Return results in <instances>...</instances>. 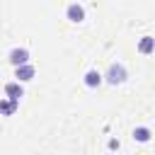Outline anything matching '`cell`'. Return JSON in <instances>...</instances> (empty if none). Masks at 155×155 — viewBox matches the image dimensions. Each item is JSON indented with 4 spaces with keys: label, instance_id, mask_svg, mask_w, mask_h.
<instances>
[{
    "label": "cell",
    "instance_id": "9",
    "mask_svg": "<svg viewBox=\"0 0 155 155\" xmlns=\"http://www.w3.org/2000/svg\"><path fill=\"white\" fill-rule=\"evenodd\" d=\"M133 140L148 143V140H150V128H148V126H136V128H133Z\"/></svg>",
    "mask_w": 155,
    "mask_h": 155
},
{
    "label": "cell",
    "instance_id": "1",
    "mask_svg": "<svg viewBox=\"0 0 155 155\" xmlns=\"http://www.w3.org/2000/svg\"><path fill=\"white\" fill-rule=\"evenodd\" d=\"M126 78H128V70H126V65L124 63H111L109 65V70L104 73V82H109V85H121V82H126Z\"/></svg>",
    "mask_w": 155,
    "mask_h": 155
},
{
    "label": "cell",
    "instance_id": "10",
    "mask_svg": "<svg viewBox=\"0 0 155 155\" xmlns=\"http://www.w3.org/2000/svg\"><path fill=\"white\" fill-rule=\"evenodd\" d=\"M109 148L111 150H119V140H109Z\"/></svg>",
    "mask_w": 155,
    "mask_h": 155
},
{
    "label": "cell",
    "instance_id": "3",
    "mask_svg": "<svg viewBox=\"0 0 155 155\" xmlns=\"http://www.w3.org/2000/svg\"><path fill=\"white\" fill-rule=\"evenodd\" d=\"M65 17L70 19V22H75V24H80V22H85V7L75 0V2H70L68 7H65Z\"/></svg>",
    "mask_w": 155,
    "mask_h": 155
},
{
    "label": "cell",
    "instance_id": "6",
    "mask_svg": "<svg viewBox=\"0 0 155 155\" xmlns=\"http://www.w3.org/2000/svg\"><path fill=\"white\" fill-rule=\"evenodd\" d=\"M5 97L22 99V97H24V87H22V82H19V80H12V82H7V85H5Z\"/></svg>",
    "mask_w": 155,
    "mask_h": 155
},
{
    "label": "cell",
    "instance_id": "7",
    "mask_svg": "<svg viewBox=\"0 0 155 155\" xmlns=\"http://www.w3.org/2000/svg\"><path fill=\"white\" fill-rule=\"evenodd\" d=\"M138 53H143V56L155 53V39H153V36H143V39L138 41Z\"/></svg>",
    "mask_w": 155,
    "mask_h": 155
},
{
    "label": "cell",
    "instance_id": "8",
    "mask_svg": "<svg viewBox=\"0 0 155 155\" xmlns=\"http://www.w3.org/2000/svg\"><path fill=\"white\" fill-rule=\"evenodd\" d=\"M17 107H19V99H12V97H2V102H0V109H2V116H12Z\"/></svg>",
    "mask_w": 155,
    "mask_h": 155
},
{
    "label": "cell",
    "instance_id": "5",
    "mask_svg": "<svg viewBox=\"0 0 155 155\" xmlns=\"http://www.w3.org/2000/svg\"><path fill=\"white\" fill-rule=\"evenodd\" d=\"M82 82H85L87 87H92V90H94V87H99V85L104 82V75H102L99 70H94V68H92V70H87V73H85Z\"/></svg>",
    "mask_w": 155,
    "mask_h": 155
},
{
    "label": "cell",
    "instance_id": "2",
    "mask_svg": "<svg viewBox=\"0 0 155 155\" xmlns=\"http://www.w3.org/2000/svg\"><path fill=\"white\" fill-rule=\"evenodd\" d=\"M7 61H10L15 68L22 65V63H29V48H24V46H15V48H10Z\"/></svg>",
    "mask_w": 155,
    "mask_h": 155
},
{
    "label": "cell",
    "instance_id": "4",
    "mask_svg": "<svg viewBox=\"0 0 155 155\" xmlns=\"http://www.w3.org/2000/svg\"><path fill=\"white\" fill-rule=\"evenodd\" d=\"M34 75H36V68H34L31 63H22V65L15 68V78H17L19 82H29Z\"/></svg>",
    "mask_w": 155,
    "mask_h": 155
}]
</instances>
